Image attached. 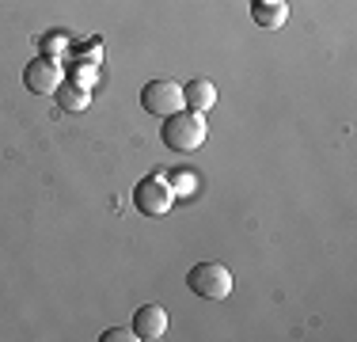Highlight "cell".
Returning <instances> with one entry per match:
<instances>
[{
    "mask_svg": "<svg viewBox=\"0 0 357 342\" xmlns=\"http://www.w3.org/2000/svg\"><path fill=\"white\" fill-rule=\"evenodd\" d=\"M206 118L194 114V110H175V114L164 118V126H160V141H164L167 152H198L202 144H206Z\"/></svg>",
    "mask_w": 357,
    "mask_h": 342,
    "instance_id": "1",
    "label": "cell"
},
{
    "mask_svg": "<svg viewBox=\"0 0 357 342\" xmlns=\"http://www.w3.org/2000/svg\"><path fill=\"white\" fill-rule=\"evenodd\" d=\"M186 289L202 301H228L232 293V270L220 267V262H198L186 274Z\"/></svg>",
    "mask_w": 357,
    "mask_h": 342,
    "instance_id": "2",
    "label": "cell"
},
{
    "mask_svg": "<svg viewBox=\"0 0 357 342\" xmlns=\"http://www.w3.org/2000/svg\"><path fill=\"white\" fill-rule=\"evenodd\" d=\"M175 202V191L167 183V175H144L137 186H133V209L144 213V217H164Z\"/></svg>",
    "mask_w": 357,
    "mask_h": 342,
    "instance_id": "3",
    "label": "cell"
},
{
    "mask_svg": "<svg viewBox=\"0 0 357 342\" xmlns=\"http://www.w3.org/2000/svg\"><path fill=\"white\" fill-rule=\"evenodd\" d=\"M141 107L156 118H167L175 110H183V84L175 80H149L141 88Z\"/></svg>",
    "mask_w": 357,
    "mask_h": 342,
    "instance_id": "4",
    "label": "cell"
},
{
    "mask_svg": "<svg viewBox=\"0 0 357 342\" xmlns=\"http://www.w3.org/2000/svg\"><path fill=\"white\" fill-rule=\"evenodd\" d=\"M61 61L57 57H31L27 68H23V84H27V91H35V96H54L57 88H61Z\"/></svg>",
    "mask_w": 357,
    "mask_h": 342,
    "instance_id": "5",
    "label": "cell"
},
{
    "mask_svg": "<svg viewBox=\"0 0 357 342\" xmlns=\"http://www.w3.org/2000/svg\"><path fill=\"white\" fill-rule=\"evenodd\" d=\"M133 339L137 342H156L167 335V312L160 304H141L137 315H133Z\"/></svg>",
    "mask_w": 357,
    "mask_h": 342,
    "instance_id": "6",
    "label": "cell"
},
{
    "mask_svg": "<svg viewBox=\"0 0 357 342\" xmlns=\"http://www.w3.org/2000/svg\"><path fill=\"white\" fill-rule=\"evenodd\" d=\"M251 20L262 31H282L289 20V4L285 0H251Z\"/></svg>",
    "mask_w": 357,
    "mask_h": 342,
    "instance_id": "7",
    "label": "cell"
},
{
    "mask_svg": "<svg viewBox=\"0 0 357 342\" xmlns=\"http://www.w3.org/2000/svg\"><path fill=\"white\" fill-rule=\"evenodd\" d=\"M217 103V88L209 80H190L183 84V107H190L194 114H206V110H213Z\"/></svg>",
    "mask_w": 357,
    "mask_h": 342,
    "instance_id": "8",
    "label": "cell"
},
{
    "mask_svg": "<svg viewBox=\"0 0 357 342\" xmlns=\"http://www.w3.org/2000/svg\"><path fill=\"white\" fill-rule=\"evenodd\" d=\"M54 96H57V103H61V110H73V114L88 110V103H91V91L84 88V84H65L61 80V88H57Z\"/></svg>",
    "mask_w": 357,
    "mask_h": 342,
    "instance_id": "9",
    "label": "cell"
},
{
    "mask_svg": "<svg viewBox=\"0 0 357 342\" xmlns=\"http://www.w3.org/2000/svg\"><path fill=\"white\" fill-rule=\"evenodd\" d=\"M99 339H103V342H137V339H133V331H126V327H110Z\"/></svg>",
    "mask_w": 357,
    "mask_h": 342,
    "instance_id": "10",
    "label": "cell"
},
{
    "mask_svg": "<svg viewBox=\"0 0 357 342\" xmlns=\"http://www.w3.org/2000/svg\"><path fill=\"white\" fill-rule=\"evenodd\" d=\"M194 183H198V175H190V171H186V175H175V186H172V191H175V194H190Z\"/></svg>",
    "mask_w": 357,
    "mask_h": 342,
    "instance_id": "11",
    "label": "cell"
}]
</instances>
